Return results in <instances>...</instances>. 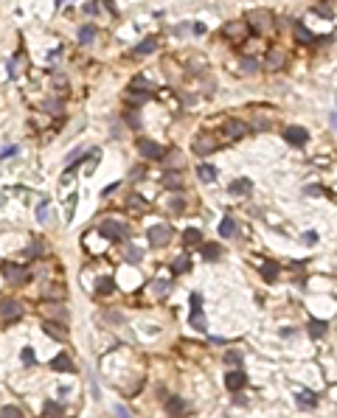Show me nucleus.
<instances>
[{"mask_svg":"<svg viewBox=\"0 0 337 418\" xmlns=\"http://www.w3.org/2000/svg\"><path fill=\"white\" fill-rule=\"evenodd\" d=\"M189 303H191V315H189V323L197 331H205V315H202V298L197 292H191L189 298Z\"/></svg>","mask_w":337,"mask_h":418,"instance_id":"f257e3e1","label":"nucleus"},{"mask_svg":"<svg viewBox=\"0 0 337 418\" xmlns=\"http://www.w3.org/2000/svg\"><path fill=\"white\" fill-rule=\"evenodd\" d=\"M146 239H149L152 247H163L168 239H171V227L168 225H152L149 230H146Z\"/></svg>","mask_w":337,"mask_h":418,"instance_id":"f03ea898","label":"nucleus"},{"mask_svg":"<svg viewBox=\"0 0 337 418\" xmlns=\"http://www.w3.org/2000/svg\"><path fill=\"white\" fill-rule=\"evenodd\" d=\"M22 317V309L17 300H0V320L3 323H17Z\"/></svg>","mask_w":337,"mask_h":418,"instance_id":"7ed1b4c3","label":"nucleus"},{"mask_svg":"<svg viewBox=\"0 0 337 418\" xmlns=\"http://www.w3.org/2000/svg\"><path fill=\"white\" fill-rule=\"evenodd\" d=\"M138 149H141V155L144 158H152V160H163L166 158V149L155 143V140H138Z\"/></svg>","mask_w":337,"mask_h":418,"instance_id":"20e7f679","label":"nucleus"},{"mask_svg":"<svg viewBox=\"0 0 337 418\" xmlns=\"http://www.w3.org/2000/svg\"><path fill=\"white\" fill-rule=\"evenodd\" d=\"M284 140L292 143V146H303V143L309 140V132H306L303 126H287V129H284Z\"/></svg>","mask_w":337,"mask_h":418,"instance_id":"39448f33","label":"nucleus"},{"mask_svg":"<svg viewBox=\"0 0 337 418\" xmlns=\"http://www.w3.org/2000/svg\"><path fill=\"white\" fill-rule=\"evenodd\" d=\"M144 96H152V84L138 76V79H132V84H129V99L138 101V99H144Z\"/></svg>","mask_w":337,"mask_h":418,"instance_id":"423d86ee","label":"nucleus"},{"mask_svg":"<svg viewBox=\"0 0 337 418\" xmlns=\"http://www.w3.org/2000/svg\"><path fill=\"white\" fill-rule=\"evenodd\" d=\"M99 233L104 239H124V225H118V222H101L99 225Z\"/></svg>","mask_w":337,"mask_h":418,"instance_id":"0eeeda50","label":"nucleus"},{"mask_svg":"<svg viewBox=\"0 0 337 418\" xmlns=\"http://www.w3.org/2000/svg\"><path fill=\"white\" fill-rule=\"evenodd\" d=\"M166 413L168 416H186V413H189V404H186L180 396H168L166 398Z\"/></svg>","mask_w":337,"mask_h":418,"instance_id":"6e6552de","label":"nucleus"},{"mask_svg":"<svg viewBox=\"0 0 337 418\" xmlns=\"http://www.w3.org/2000/svg\"><path fill=\"white\" fill-rule=\"evenodd\" d=\"M245 382H247V376L242 371H231L228 376H225V387L231 390V393H236V390H242L245 387Z\"/></svg>","mask_w":337,"mask_h":418,"instance_id":"1a4fd4ad","label":"nucleus"},{"mask_svg":"<svg viewBox=\"0 0 337 418\" xmlns=\"http://www.w3.org/2000/svg\"><path fill=\"white\" fill-rule=\"evenodd\" d=\"M225 132H228L231 138H245L247 135V124L245 121H233V118H231V121H225Z\"/></svg>","mask_w":337,"mask_h":418,"instance_id":"9d476101","label":"nucleus"},{"mask_svg":"<svg viewBox=\"0 0 337 418\" xmlns=\"http://www.w3.org/2000/svg\"><path fill=\"white\" fill-rule=\"evenodd\" d=\"M51 368H54V371H59V373H70V371H73V362H70V357H67V354H56V359L51 362Z\"/></svg>","mask_w":337,"mask_h":418,"instance_id":"9b49d317","label":"nucleus"},{"mask_svg":"<svg viewBox=\"0 0 337 418\" xmlns=\"http://www.w3.org/2000/svg\"><path fill=\"white\" fill-rule=\"evenodd\" d=\"M228 191L233 194V197H245V194L253 191V182H250V180H236V182H231V188H228Z\"/></svg>","mask_w":337,"mask_h":418,"instance_id":"f8f14e48","label":"nucleus"},{"mask_svg":"<svg viewBox=\"0 0 337 418\" xmlns=\"http://www.w3.org/2000/svg\"><path fill=\"white\" fill-rule=\"evenodd\" d=\"M42 328L48 331V334H51V337H56V339H65V337H67V328H65V326H56V323H51V320H45Z\"/></svg>","mask_w":337,"mask_h":418,"instance_id":"ddd939ff","label":"nucleus"},{"mask_svg":"<svg viewBox=\"0 0 337 418\" xmlns=\"http://www.w3.org/2000/svg\"><path fill=\"white\" fill-rule=\"evenodd\" d=\"M197 177H200L202 182H213L216 180V169L208 166V163H202V166H197Z\"/></svg>","mask_w":337,"mask_h":418,"instance_id":"4468645a","label":"nucleus"},{"mask_svg":"<svg viewBox=\"0 0 337 418\" xmlns=\"http://www.w3.org/2000/svg\"><path fill=\"white\" fill-rule=\"evenodd\" d=\"M315 404H317V398H315L312 390H301V393H298V407H303V410H312Z\"/></svg>","mask_w":337,"mask_h":418,"instance_id":"2eb2a0df","label":"nucleus"},{"mask_svg":"<svg viewBox=\"0 0 337 418\" xmlns=\"http://www.w3.org/2000/svg\"><path fill=\"white\" fill-rule=\"evenodd\" d=\"M6 278H9L11 283H25L28 281L25 270H20V267H9V270H6Z\"/></svg>","mask_w":337,"mask_h":418,"instance_id":"dca6fc26","label":"nucleus"},{"mask_svg":"<svg viewBox=\"0 0 337 418\" xmlns=\"http://www.w3.org/2000/svg\"><path fill=\"white\" fill-rule=\"evenodd\" d=\"M213 146H216V143H213V140H208L205 135H200L197 140H194V149H197L200 155H205V152H213Z\"/></svg>","mask_w":337,"mask_h":418,"instance_id":"f3484780","label":"nucleus"},{"mask_svg":"<svg viewBox=\"0 0 337 418\" xmlns=\"http://www.w3.org/2000/svg\"><path fill=\"white\" fill-rule=\"evenodd\" d=\"M183 241H186V247H191V244H200V241H202V233H200V230H194V227H189V230L183 233Z\"/></svg>","mask_w":337,"mask_h":418,"instance_id":"a211bd4d","label":"nucleus"},{"mask_svg":"<svg viewBox=\"0 0 337 418\" xmlns=\"http://www.w3.org/2000/svg\"><path fill=\"white\" fill-rule=\"evenodd\" d=\"M323 334H326V323L323 320H312V323H309V337L320 339Z\"/></svg>","mask_w":337,"mask_h":418,"instance_id":"6ab92c4d","label":"nucleus"},{"mask_svg":"<svg viewBox=\"0 0 337 418\" xmlns=\"http://www.w3.org/2000/svg\"><path fill=\"white\" fill-rule=\"evenodd\" d=\"M93 37H96V25H82V28H79V42H82V45L90 42Z\"/></svg>","mask_w":337,"mask_h":418,"instance_id":"aec40b11","label":"nucleus"},{"mask_svg":"<svg viewBox=\"0 0 337 418\" xmlns=\"http://www.w3.org/2000/svg\"><path fill=\"white\" fill-rule=\"evenodd\" d=\"M236 233V225H233V219H222V225H219V236L225 239H231Z\"/></svg>","mask_w":337,"mask_h":418,"instance_id":"412c9836","label":"nucleus"},{"mask_svg":"<svg viewBox=\"0 0 337 418\" xmlns=\"http://www.w3.org/2000/svg\"><path fill=\"white\" fill-rule=\"evenodd\" d=\"M163 185L166 188H183V180H180V174H163Z\"/></svg>","mask_w":337,"mask_h":418,"instance_id":"4be33fe9","label":"nucleus"},{"mask_svg":"<svg viewBox=\"0 0 337 418\" xmlns=\"http://www.w3.org/2000/svg\"><path fill=\"white\" fill-rule=\"evenodd\" d=\"M261 275H264V281H275V278H278V267H275V264H264V267H261Z\"/></svg>","mask_w":337,"mask_h":418,"instance_id":"5701e85b","label":"nucleus"},{"mask_svg":"<svg viewBox=\"0 0 337 418\" xmlns=\"http://www.w3.org/2000/svg\"><path fill=\"white\" fill-rule=\"evenodd\" d=\"M191 270V259L189 256H177L174 259V272H189Z\"/></svg>","mask_w":337,"mask_h":418,"instance_id":"b1692460","label":"nucleus"},{"mask_svg":"<svg viewBox=\"0 0 337 418\" xmlns=\"http://www.w3.org/2000/svg\"><path fill=\"white\" fill-rule=\"evenodd\" d=\"M152 51H155V40H152V37H149V40H144L141 45L135 48V54H138V57H144V54H152Z\"/></svg>","mask_w":337,"mask_h":418,"instance_id":"393cba45","label":"nucleus"},{"mask_svg":"<svg viewBox=\"0 0 337 418\" xmlns=\"http://www.w3.org/2000/svg\"><path fill=\"white\" fill-rule=\"evenodd\" d=\"M45 418H62V407L54 404V401H48V404H45Z\"/></svg>","mask_w":337,"mask_h":418,"instance_id":"a878e982","label":"nucleus"},{"mask_svg":"<svg viewBox=\"0 0 337 418\" xmlns=\"http://www.w3.org/2000/svg\"><path fill=\"white\" fill-rule=\"evenodd\" d=\"M225 362L239 368V365H242V354H239V351H228V354H225Z\"/></svg>","mask_w":337,"mask_h":418,"instance_id":"bb28decb","label":"nucleus"},{"mask_svg":"<svg viewBox=\"0 0 337 418\" xmlns=\"http://www.w3.org/2000/svg\"><path fill=\"white\" fill-rule=\"evenodd\" d=\"M96 289H99V295H110L112 289H115V283H112L110 278H104V281H99V286H96Z\"/></svg>","mask_w":337,"mask_h":418,"instance_id":"cd10ccee","label":"nucleus"},{"mask_svg":"<svg viewBox=\"0 0 337 418\" xmlns=\"http://www.w3.org/2000/svg\"><path fill=\"white\" fill-rule=\"evenodd\" d=\"M0 418H22V413L17 407H3V410H0Z\"/></svg>","mask_w":337,"mask_h":418,"instance_id":"c85d7f7f","label":"nucleus"},{"mask_svg":"<svg viewBox=\"0 0 337 418\" xmlns=\"http://www.w3.org/2000/svg\"><path fill=\"white\" fill-rule=\"evenodd\" d=\"M202 256H205L208 261L219 259V247H213V244H208V247H202Z\"/></svg>","mask_w":337,"mask_h":418,"instance_id":"c756f323","label":"nucleus"},{"mask_svg":"<svg viewBox=\"0 0 337 418\" xmlns=\"http://www.w3.org/2000/svg\"><path fill=\"white\" fill-rule=\"evenodd\" d=\"M22 365H34V362H37V357H34V348H22Z\"/></svg>","mask_w":337,"mask_h":418,"instance_id":"7c9ffc66","label":"nucleus"},{"mask_svg":"<svg viewBox=\"0 0 337 418\" xmlns=\"http://www.w3.org/2000/svg\"><path fill=\"white\" fill-rule=\"evenodd\" d=\"M295 34H298V40H306V42H315V37L309 34V31H306V28H301V25H298V28H295Z\"/></svg>","mask_w":337,"mask_h":418,"instance_id":"2f4dec72","label":"nucleus"},{"mask_svg":"<svg viewBox=\"0 0 337 418\" xmlns=\"http://www.w3.org/2000/svg\"><path fill=\"white\" fill-rule=\"evenodd\" d=\"M126 261H132V264H135V261H141V250L129 247V250H126Z\"/></svg>","mask_w":337,"mask_h":418,"instance_id":"473e14b6","label":"nucleus"},{"mask_svg":"<svg viewBox=\"0 0 337 418\" xmlns=\"http://www.w3.org/2000/svg\"><path fill=\"white\" fill-rule=\"evenodd\" d=\"M14 155H17V146H9V149H3V155H0V158L9 160V158H14Z\"/></svg>","mask_w":337,"mask_h":418,"instance_id":"72a5a7b5","label":"nucleus"},{"mask_svg":"<svg viewBox=\"0 0 337 418\" xmlns=\"http://www.w3.org/2000/svg\"><path fill=\"white\" fill-rule=\"evenodd\" d=\"M37 216H40V219H45V216H48V202H40V211H37Z\"/></svg>","mask_w":337,"mask_h":418,"instance_id":"f704fd0d","label":"nucleus"},{"mask_svg":"<svg viewBox=\"0 0 337 418\" xmlns=\"http://www.w3.org/2000/svg\"><path fill=\"white\" fill-rule=\"evenodd\" d=\"M40 253H42V247H40V241H37V244H31V247H28V256H40Z\"/></svg>","mask_w":337,"mask_h":418,"instance_id":"c9c22d12","label":"nucleus"},{"mask_svg":"<svg viewBox=\"0 0 337 418\" xmlns=\"http://www.w3.org/2000/svg\"><path fill=\"white\" fill-rule=\"evenodd\" d=\"M171 211H177L180 214V211H183V199H171Z\"/></svg>","mask_w":337,"mask_h":418,"instance_id":"e433bc0d","label":"nucleus"},{"mask_svg":"<svg viewBox=\"0 0 337 418\" xmlns=\"http://www.w3.org/2000/svg\"><path fill=\"white\" fill-rule=\"evenodd\" d=\"M115 416H118V418H132L126 410H124V407H115Z\"/></svg>","mask_w":337,"mask_h":418,"instance_id":"4c0bfd02","label":"nucleus"},{"mask_svg":"<svg viewBox=\"0 0 337 418\" xmlns=\"http://www.w3.org/2000/svg\"><path fill=\"white\" fill-rule=\"evenodd\" d=\"M329 121H332V126L337 129V113H332V115H329Z\"/></svg>","mask_w":337,"mask_h":418,"instance_id":"58836bf2","label":"nucleus"}]
</instances>
